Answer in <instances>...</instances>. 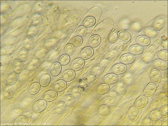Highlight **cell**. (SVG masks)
Instances as JSON below:
<instances>
[{
  "mask_svg": "<svg viewBox=\"0 0 168 126\" xmlns=\"http://www.w3.org/2000/svg\"><path fill=\"white\" fill-rule=\"evenodd\" d=\"M166 24L165 18L163 17H159L155 20L152 25V28L155 31L162 30Z\"/></svg>",
  "mask_w": 168,
  "mask_h": 126,
  "instance_id": "cell-1",
  "label": "cell"
},
{
  "mask_svg": "<svg viewBox=\"0 0 168 126\" xmlns=\"http://www.w3.org/2000/svg\"><path fill=\"white\" fill-rule=\"evenodd\" d=\"M47 106V103L45 100H40L37 101L33 107V111L35 113H40L45 109Z\"/></svg>",
  "mask_w": 168,
  "mask_h": 126,
  "instance_id": "cell-2",
  "label": "cell"
},
{
  "mask_svg": "<svg viewBox=\"0 0 168 126\" xmlns=\"http://www.w3.org/2000/svg\"><path fill=\"white\" fill-rule=\"evenodd\" d=\"M150 78L152 82L158 84L161 81L162 75L159 71L155 68L151 70L150 73Z\"/></svg>",
  "mask_w": 168,
  "mask_h": 126,
  "instance_id": "cell-3",
  "label": "cell"
},
{
  "mask_svg": "<svg viewBox=\"0 0 168 126\" xmlns=\"http://www.w3.org/2000/svg\"><path fill=\"white\" fill-rule=\"evenodd\" d=\"M139 112L138 109L135 106H132L129 108L128 112V116L131 121H137L139 118Z\"/></svg>",
  "mask_w": 168,
  "mask_h": 126,
  "instance_id": "cell-4",
  "label": "cell"
},
{
  "mask_svg": "<svg viewBox=\"0 0 168 126\" xmlns=\"http://www.w3.org/2000/svg\"><path fill=\"white\" fill-rule=\"evenodd\" d=\"M156 90V86L154 83H150L144 90L143 94L146 97H151L155 94Z\"/></svg>",
  "mask_w": 168,
  "mask_h": 126,
  "instance_id": "cell-5",
  "label": "cell"
},
{
  "mask_svg": "<svg viewBox=\"0 0 168 126\" xmlns=\"http://www.w3.org/2000/svg\"><path fill=\"white\" fill-rule=\"evenodd\" d=\"M148 99L146 95L139 96L135 103V106L137 109H142L146 106L148 104Z\"/></svg>",
  "mask_w": 168,
  "mask_h": 126,
  "instance_id": "cell-6",
  "label": "cell"
},
{
  "mask_svg": "<svg viewBox=\"0 0 168 126\" xmlns=\"http://www.w3.org/2000/svg\"><path fill=\"white\" fill-rule=\"evenodd\" d=\"M155 69L161 71L166 70L168 68L167 61L159 59L155 60L152 63Z\"/></svg>",
  "mask_w": 168,
  "mask_h": 126,
  "instance_id": "cell-7",
  "label": "cell"
},
{
  "mask_svg": "<svg viewBox=\"0 0 168 126\" xmlns=\"http://www.w3.org/2000/svg\"><path fill=\"white\" fill-rule=\"evenodd\" d=\"M136 60L135 55L130 53H126L124 54L120 58V61L121 63L126 64H131Z\"/></svg>",
  "mask_w": 168,
  "mask_h": 126,
  "instance_id": "cell-8",
  "label": "cell"
},
{
  "mask_svg": "<svg viewBox=\"0 0 168 126\" xmlns=\"http://www.w3.org/2000/svg\"><path fill=\"white\" fill-rule=\"evenodd\" d=\"M85 65V62L82 59L78 58L74 60L71 65V67L74 71L81 70Z\"/></svg>",
  "mask_w": 168,
  "mask_h": 126,
  "instance_id": "cell-9",
  "label": "cell"
},
{
  "mask_svg": "<svg viewBox=\"0 0 168 126\" xmlns=\"http://www.w3.org/2000/svg\"><path fill=\"white\" fill-rule=\"evenodd\" d=\"M127 70L125 65L122 63H117L112 68V72L116 74H121L124 73Z\"/></svg>",
  "mask_w": 168,
  "mask_h": 126,
  "instance_id": "cell-10",
  "label": "cell"
},
{
  "mask_svg": "<svg viewBox=\"0 0 168 126\" xmlns=\"http://www.w3.org/2000/svg\"><path fill=\"white\" fill-rule=\"evenodd\" d=\"M118 78L116 74L114 73H110L104 76V83L108 85H111L115 83L118 81Z\"/></svg>",
  "mask_w": 168,
  "mask_h": 126,
  "instance_id": "cell-11",
  "label": "cell"
},
{
  "mask_svg": "<svg viewBox=\"0 0 168 126\" xmlns=\"http://www.w3.org/2000/svg\"><path fill=\"white\" fill-rule=\"evenodd\" d=\"M94 53V50L92 48L86 47L80 53V56L83 59H88L93 56Z\"/></svg>",
  "mask_w": 168,
  "mask_h": 126,
  "instance_id": "cell-12",
  "label": "cell"
},
{
  "mask_svg": "<svg viewBox=\"0 0 168 126\" xmlns=\"http://www.w3.org/2000/svg\"><path fill=\"white\" fill-rule=\"evenodd\" d=\"M129 53L133 55H138L143 52V48L138 44H136L130 46L129 49Z\"/></svg>",
  "mask_w": 168,
  "mask_h": 126,
  "instance_id": "cell-13",
  "label": "cell"
},
{
  "mask_svg": "<svg viewBox=\"0 0 168 126\" xmlns=\"http://www.w3.org/2000/svg\"><path fill=\"white\" fill-rule=\"evenodd\" d=\"M67 87V83L64 80H60L56 82L53 86L54 90L57 92H61L65 89Z\"/></svg>",
  "mask_w": 168,
  "mask_h": 126,
  "instance_id": "cell-14",
  "label": "cell"
},
{
  "mask_svg": "<svg viewBox=\"0 0 168 126\" xmlns=\"http://www.w3.org/2000/svg\"><path fill=\"white\" fill-rule=\"evenodd\" d=\"M101 42V38L98 35H94L91 37L88 42L89 46L92 48L97 47Z\"/></svg>",
  "mask_w": 168,
  "mask_h": 126,
  "instance_id": "cell-15",
  "label": "cell"
},
{
  "mask_svg": "<svg viewBox=\"0 0 168 126\" xmlns=\"http://www.w3.org/2000/svg\"><path fill=\"white\" fill-rule=\"evenodd\" d=\"M137 44L141 46H148L150 44V40L145 36H138L136 39Z\"/></svg>",
  "mask_w": 168,
  "mask_h": 126,
  "instance_id": "cell-16",
  "label": "cell"
},
{
  "mask_svg": "<svg viewBox=\"0 0 168 126\" xmlns=\"http://www.w3.org/2000/svg\"><path fill=\"white\" fill-rule=\"evenodd\" d=\"M57 92L55 90H49L45 93L44 96V99L47 102H52L55 100L57 97Z\"/></svg>",
  "mask_w": 168,
  "mask_h": 126,
  "instance_id": "cell-17",
  "label": "cell"
},
{
  "mask_svg": "<svg viewBox=\"0 0 168 126\" xmlns=\"http://www.w3.org/2000/svg\"><path fill=\"white\" fill-rule=\"evenodd\" d=\"M75 76V73L73 70H69L65 71L62 75V78L65 81L70 82L73 80Z\"/></svg>",
  "mask_w": 168,
  "mask_h": 126,
  "instance_id": "cell-18",
  "label": "cell"
},
{
  "mask_svg": "<svg viewBox=\"0 0 168 126\" xmlns=\"http://www.w3.org/2000/svg\"><path fill=\"white\" fill-rule=\"evenodd\" d=\"M109 90V86L106 83H102L97 86L96 89V93L99 95H104Z\"/></svg>",
  "mask_w": 168,
  "mask_h": 126,
  "instance_id": "cell-19",
  "label": "cell"
},
{
  "mask_svg": "<svg viewBox=\"0 0 168 126\" xmlns=\"http://www.w3.org/2000/svg\"><path fill=\"white\" fill-rule=\"evenodd\" d=\"M118 36L119 39L124 42H128L131 39L130 34L125 30H121L118 32Z\"/></svg>",
  "mask_w": 168,
  "mask_h": 126,
  "instance_id": "cell-20",
  "label": "cell"
},
{
  "mask_svg": "<svg viewBox=\"0 0 168 126\" xmlns=\"http://www.w3.org/2000/svg\"><path fill=\"white\" fill-rule=\"evenodd\" d=\"M15 90L14 87L11 86H6L4 90V96L7 99L12 98L14 95Z\"/></svg>",
  "mask_w": 168,
  "mask_h": 126,
  "instance_id": "cell-21",
  "label": "cell"
},
{
  "mask_svg": "<svg viewBox=\"0 0 168 126\" xmlns=\"http://www.w3.org/2000/svg\"><path fill=\"white\" fill-rule=\"evenodd\" d=\"M62 70L61 64L58 62L55 63L52 65L51 69V73L52 75L56 76L59 74Z\"/></svg>",
  "mask_w": 168,
  "mask_h": 126,
  "instance_id": "cell-22",
  "label": "cell"
},
{
  "mask_svg": "<svg viewBox=\"0 0 168 126\" xmlns=\"http://www.w3.org/2000/svg\"><path fill=\"white\" fill-rule=\"evenodd\" d=\"M162 116L160 113V110L154 109L149 114V119L152 121H157L162 119Z\"/></svg>",
  "mask_w": 168,
  "mask_h": 126,
  "instance_id": "cell-23",
  "label": "cell"
},
{
  "mask_svg": "<svg viewBox=\"0 0 168 126\" xmlns=\"http://www.w3.org/2000/svg\"><path fill=\"white\" fill-rule=\"evenodd\" d=\"M144 33L146 36L150 38H155L157 37L158 34L152 27H149L144 29Z\"/></svg>",
  "mask_w": 168,
  "mask_h": 126,
  "instance_id": "cell-24",
  "label": "cell"
},
{
  "mask_svg": "<svg viewBox=\"0 0 168 126\" xmlns=\"http://www.w3.org/2000/svg\"><path fill=\"white\" fill-rule=\"evenodd\" d=\"M28 123V119L25 116L21 115L18 117L14 121L15 126H25Z\"/></svg>",
  "mask_w": 168,
  "mask_h": 126,
  "instance_id": "cell-25",
  "label": "cell"
},
{
  "mask_svg": "<svg viewBox=\"0 0 168 126\" xmlns=\"http://www.w3.org/2000/svg\"><path fill=\"white\" fill-rule=\"evenodd\" d=\"M96 22L95 18L92 17H87L84 20L83 25L86 28H89L93 27Z\"/></svg>",
  "mask_w": 168,
  "mask_h": 126,
  "instance_id": "cell-26",
  "label": "cell"
},
{
  "mask_svg": "<svg viewBox=\"0 0 168 126\" xmlns=\"http://www.w3.org/2000/svg\"><path fill=\"white\" fill-rule=\"evenodd\" d=\"M51 77L48 74H44L40 80V84L42 87H46L48 86L51 82Z\"/></svg>",
  "mask_w": 168,
  "mask_h": 126,
  "instance_id": "cell-27",
  "label": "cell"
},
{
  "mask_svg": "<svg viewBox=\"0 0 168 126\" xmlns=\"http://www.w3.org/2000/svg\"><path fill=\"white\" fill-rule=\"evenodd\" d=\"M110 112V108L108 105H101L99 107L98 109V113L100 115L102 116H105L108 115Z\"/></svg>",
  "mask_w": 168,
  "mask_h": 126,
  "instance_id": "cell-28",
  "label": "cell"
},
{
  "mask_svg": "<svg viewBox=\"0 0 168 126\" xmlns=\"http://www.w3.org/2000/svg\"><path fill=\"white\" fill-rule=\"evenodd\" d=\"M13 69L15 73H20L23 70V65L21 61H16L13 65Z\"/></svg>",
  "mask_w": 168,
  "mask_h": 126,
  "instance_id": "cell-29",
  "label": "cell"
},
{
  "mask_svg": "<svg viewBox=\"0 0 168 126\" xmlns=\"http://www.w3.org/2000/svg\"><path fill=\"white\" fill-rule=\"evenodd\" d=\"M18 80L17 75L16 73L11 74L6 79V83L8 85L12 86L17 82Z\"/></svg>",
  "mask_w": 168,
  "mask_h": 126,
  "instance_id": "cell-30",
  "label": "cell"
},
{
  "mask_svg": "<svg viewBox=\"0 0 168 126\" xmlns=\"http://www.w3.org/2000/svg\"><path fill=\"white\" fill-rule=\"evenodd\" d=\"M40 85L37 82H35L30 86L29 89V94L31 95H35L39 92L40 89Z\"/></svg>",
  "mask_w": 168,
  "mask_h": 126,
  "instance_id": "cell-31",
  "label": "cell"
},
{
  "mask_svg": "<svg viewBox=\"0 0 168 126\" xmlns=\"http://www.w3.org/2000/svg\"><path fill=\"white\" fill-rule=\"evenodd\" d=\"M157 57L159 59L163 61H168V51L166 50H163L158 52L157 54Z\"/></svg>",
  "mask_w": 168,
  "mask_h": 126,
  "instance_id": "cell-32",
  "label": "cell"
},
{
  "mask_svg": "<svg viewBox=\"0 0 168 126\" xmlns=\"http://www.w3.org/2000/svg\"><path fill=\"white\" fill-rule=\"evenodd\" d=\"M65 52L69 55H73L75 53L74 46L71 44H68L65 48Z\"/></svg>",
  "mask_w": 168,
  "mask_h": 126,
  "instance_id": "cell-33",
  "label": "cell"
},
{
  "mask_svg": "<svg viewBox=\"0 0 168 126\" xmlns=\"http://www.w3.org/2000/svg\"><path fill=\"white\" fill-rule=\"evenodd\" d=\"M70 57L67 54H65L61 57L60 59V63L62 66L67 65L70 62Z\"/></svg>",
  "mask_w": 168,
  "mask_h": 126,
  "instance_id": "cell-34",
  "label": "cell"
},
{
  "mask_svg": "<svg viewBox=\"0 0 168 126\" xmlns=\"http://www.w3.org/2000/svg\"><path fill=\"white\" fill-rule=\"evenodd\" d=\"M87 33V29L84 26H80L77 30V34L80 37H84Z\"/></svg>",
  "mask_w": 168,
  "mask_h": 126,
  "instance_id": "cell-35",
  "label": "cell"
},
{
  "mask_svg": "<svg viewBox=\"0 0 168 126\" xmlns=\"http://www.w3.org/2000/svg\"><path fill=\"white\" fill-rule=\"evenodd\" d=\"M72 44L75 47H78L81 46L82 44V40L81 37L77 36L74 37L72 40Z\"/></svg>",
  "mask_w": 168,
  "mask_h": 126,
  "instance_id": "cell-36",
  "label": "cell"
},
{
  "mask_svg": "<svg viewBox=\"0 0 168 126\" xmlns=\"http://www.w3.org/2000/svg\"><path fill=\"white\" fill-rule=\"evenodd\" d=\"M28 59V53L25 50H23L20 52L19 55V59L21 62H25Z\"/></svg>",
  "mask_w": 168,
  "mask_h": 126,
  "instance_id": "cell-37",
  "label": "cell"
},
{
  "mask_svg": "<svg viewBox=\"0 0 168 126\" xmlns=\"http://www.w3.org/2000/svg\"><path fill=\"white\" fill-rule=\"evenodd\" d=\"M118 39H119V37L118 36V32H115L110 36L109 41L111 44H114L118 40Z\"/></svg>",
  "mask_w": 168,
  "mask_h": 126,
  "instance_id": "cell-38",
  "label": "cell"
},
{
  "mask_svg": "<svg viewBox=\"0 0 168 126\" xmlns=\"http://www.w3.org/2000/svg\"><path fill=\"white\" fill-rule=\"evenodd\" d=\"M160 113L162 115V117L166 118L168 117V105H164L160 110Z\"/></svg>",
  "mask_w": 168,
  "mask_h": 126,
  "instance_id": "cell-39",
  "label": "cell"
},
{
  "mask_svg": "<svg viewBox=\"0 0 168 126\" xmlns=\"http://www.w3.org/2000/svg\"><path fill=\"white\" fill-rule=\"evenodd\" d=\"M25 48L27 50L31 49L33 47V43L32 41L29 39L26 40L25 42Z\"/></svg>",
  "mask_w": 168,
  "mask_h": 126,
  "instance_id": "cell-40",
  "label": "cell"
},
{
  "mask_svg": "<svg viewBox=\"0 0 168 126\" xmlns=\"http://www.w3.org/2000/svg\"><path fill=\"white\" fill-rule=\"evenodd\" d=\"M162 46L163 48L166 50H167V40L165 42H163Z\"/></svg>",
  "mask_w": 168,
  "mask_h": 126,
  "instance_id": "cell-41",
  "label": "cell"
},
{
  "mask_svg": "<svg viewBox=\"0 0 168 126\" xmlns=\"http://www.w3.org/2000/svg\"><path fill=\"white\" fill-rule=\"evenodd\" d=\"M162 39L163 40H165V41H166L167 40V37H166V36H162Z\"/></svg>",
  "mask_w": 168,
  "mask_h": 126,
  "instance_id": "cell-42",
  "label": "cell"
}]
</instances>
